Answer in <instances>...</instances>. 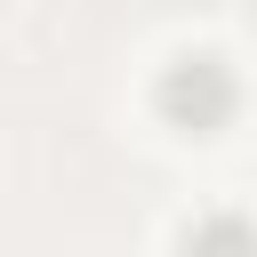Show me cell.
<instances>
[{
    "mask_svg": "<svg viewBox=\"0 0 257 257\" xmlns=\"http://www.w3.org/2000/svg\"><path fill=\"white\" fill-rule=\"evenodd\" d=\"M161 112H169L177 128H217V120L233 112V72H225L217 56H185V64H169V80H161Z\"/></svg>",
    "mask_w": 257,
    "mask_h": 257,
    "instance_id": "obj_1",
    "label": "cell"
},
{
    "mask_svg": "<svg viewBox=\"0 0 257 257\" xmlns=\"http://www.w3.org/2000/svg\"><path fill=\"white\" fill-rule=\"evenodd\" d=\"M185 257H257V233L241 217H209L201 233H185Z\"/></svg>",
    "mask_w": 257,
    "mask_h": 257,
    "instance_id": "obj_2",
    "label": "cell"
}]
</instances>
